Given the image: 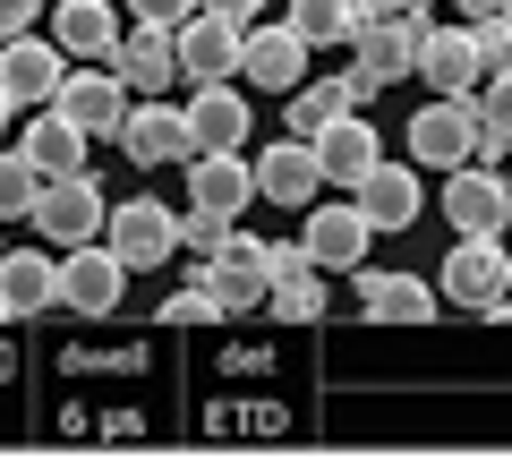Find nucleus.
<instances>
[{
	"label": "nucleus",
	"mask_w": 512,
	"mask_h": 461,
	"mask_svg": "<svg viewBox=\"0 0 512 461\" xmlns=\"http://www.w3.org/2000/svg\"><path fill=\"white\" fill-rule=\"evenodd\" d=\"M427 0H410V9H393V18H359V35H350V52H359V77L367 86H402L410 69H419V35H427Z\"/></svg>",
	"instance_id": "1"
},
{
	"label": "nucleus",
	"mask_w": 512,
	"mask_h": 461,
	"mask_svg": "<svg viewBox=\"0 0 512 461\" xmlns=\"http://www.w3.org/2000/svg\"><path fill=\"white\" fill-rule=\"evenodd\" d=\"M410 163L427 171L478 163V94H436V103L410 111Z\"/></svg>",
	"instance_id": "2"
},
{
	"label": "nucleus",
	"mask_w": 512,
	"mask_h": 461,
	"mask_svg": "<svg viewBox=\"0 0 512 461\" xmlns=\"http://www.w3.org/2000/svg\"><path fill=\"white\" fill-rule=\"evenodd\" d=\"M103 240H111V257H120L128 274H154V265H171V248H180V214H171L163 197H120L103 214Z\"/></svg>",
	"instance_id": "3"
},
{
	"label": "nucleus",
	"mask_w": 512,
	"mask_h": 461,
	"mask_svg": "<svg viewBox=\"0 0 512 461\" xmlns=\"http://www.w3.org/2000/svg\"><path fill=\"white\" fill-rule=\"evenodd\" d=\"M103 188L86 180V171H69V180H43L35 205H26V222L43 231V248H77V240H103Z\"/></svg>",
	"instance_id": "4"
},
{
	"label": "nucleus",
	"mask_w": 512,
	"mask_h": 461,
	"mask_svg": "<svg viewBox=\"0 0 512 461\" xmlns=\"http://www.w3.org/2000/svg\"><path fill=\"white\" fill-rule=\"evenodd\" d=\"M239 43H248V18H222V9H188L171 26V52H180L188 86H214V77H239Z\"/></svg>",
	"instance_id": "5"
},
{
	"label": "nucleus",
	"mask_w": 512,
	"mask_h": 461,
	"mask_svg": "<svg viewBox=\"0 0 512 461\" xmlns=\"http://www.w3.org/2000/svg\"><path fill=\"white\" fill-rule=\"evenodd\" d=\"M111 146H120V154H128V163H137V171L188 163V103H163V94H137Z\"/></svg>",
	"instance_id": "6"
},
{
	"label": "nucleus",
	"mask_w": 512,
	"mask_h": 461,
	"mask_svg": "<svg viewBox=\"0 0 512 461\" xmlns=\"http://www.w3.org/2000/svg\"><path fill=\"white\" fill-rule=\"evenodd\" d=\"M436 291L453 299V308H487V299H504L512 291V248L504 240H470V231H453V257H444V274H436Z\"/></svg>",
	"instance_id": "7"
},
{
	"label": "nucleus",
	"mask_w": 512,
	"mask_h": 461,
	"mask_svg": "<svg viewBox=\"0 0 512 461\" xmlns=\"http://www.w3.org/2000/svg\"><path fill=\"white\" fill-rule=\"evenodd\" d=\"M444 222L453 231H470V240H504V222H512V180L487 163H461L444 171Z\"/></svg>",
	"instance_id": "8"
},
{
	"label": "nucleus",
	"mask_w": 512,
	"mask_h": 461,
	"mask_svg": "<svg viewBox=\"0 0 512 461\" xmlns=\"http://www.w3.org/2000/svg\"><path fill=\"white\" fill-rule=\"evenodd\" d=\"M248 137H256V111H248V94L231 77L188 86V154H239Z\"/></svg>",
	"instance_id": "9"
},
{
	"label": "nucleus",
	"mask_w": 512,
	"mask_h": 461,
	"mask_svg": "<svg viewBox=\"0 0 512 461\" xmlns=\"http://www.w3.org/2000/svg\"><path fill=\"white\" fill-rule=\"evenodd\" d=\"M128 103H137V94L120 86V69H111V60H86V69H69V77H60V94H52V111H69L86 137H120Z\"/></svg>",
	"instance_id": "10"
},
{
	"label": "nucleus",
	"mask_w": 512,
	"mask_h": 461,
	"mask_svg": "<svg viewBox=\"0 0 512 461\" xmlns=\"http://www.w3.org/2000/svg\"><path fill=\"white\" fill-rule=\"evenodd\" d=\"M367 240H376V222L359 214V197H350V205H308L299 248H308L316 274H359V265H367Z\"/></svg>",
	"instance_id": "11"
},
{
	"label": "nucleus",
	"mask_w": 512,
	"mask_h": 461,
	"mask_svg": "<svg viewBox=\"0 0 512 461\" xmlns=\"http://www.w3.org/2000/svg\"><path fill=\"white\" fill-rule=\"evenodd\" d=\"M256 197H265V205H291V214H308V205L325 197V163H316L308 137H274V146H256Z\"/></svg>",
	"instance_id": "12"
},
{
	"label": "nucleus",
	"mask_w": 512,
	"mask_h": 461,
	"mask_svg": "<svg viewBox=\"0 0 512 461\" xmlns=\"http://www.w3.org/2000/svg\"><path fill=\"white\" fill-rule=\"evenodd\" d=\"M205 291H214V316H256V308H265V291H274V265H265V240L231 231V248H222V257L205 265Z\"/></svg>",
	"instance_id": "13"
},
{
	"label": "nucleus",
	"mask_w": 512,
	"mask_h": 461,
	"mask_svg": "<svg viewBox=\"0 0 512 461\" xmlns=\"http://www.w3.org/2000/svg\"><path fill=\"white\" fill-rule=\"evenodd\" d=\"M120 282H128V265L111 257V240H77V248H60V308H77V316H111V308H120Z\"/></svg>",
	"instance_id": "14"
},
{
	"label": "nucleus",
	"mask_w": 512,
	"mask_h": 461,
	"mask_svg": "<svg viewBox=\"0 0 512 461\" xmlns=\"http://www.w3.org/2000/svg\"><path fill=\"white\" fill-rule=\"evenodd\" d=\"M239 77H248V86H265V94H291L299 77H308V35H299L291 18L248 26V43H239Z\"/></svg>",
	"instance_id": "15"
},
{
	"label": "nucleus",
	"mask_w": 512,
	"mask_h": 461,
	"mask_svg": "<svg viewBox=\"0 0 512 461\" xmlns=\"http://www.w3.org/2000/svg\"><path fill=\"white\" fill-rule=\"evenodd\" d=\"M60 77H69V52H60L52 35H9L0 43V86H9L18 111H43L60 94Z\"/></svg>",
	"instance_id": "16"
},
{
	"label": "nucleus",
	"mask_w": 512,
	"mask_h": 461,
	"mask_svg": "<svg viewBox=\"0 0 512 461\" xmlns=\"http://www.w3.org/2000/svg\"><path fill=\"white\" fill-rule=\"evenodd\" d=\"M419 86H436V94H478L487 86V60H478V43H470V26H427L419 35Z\"/></svg>",
	"instance_id": "17"
},
{
	"label": "nucleus",
	"mask_w": 512,
	"mask_h": 461,
	"mask_svg": "<svg viewBox=\"0 0 512 461\" xmlns=\"http://www.w3.org/2000/svg\"><path fill=\"white\" fill-rule=\"evenodd\" d=\"M188 205L239 222L256 205V163H248V154H188Z\"/></svg>",
	"instance_id": "18"
},
{
	"label": "nucleus",
	"mask_w": 512,
	"mask_h": 461,
	"mask_svg": "<svg viewBox=\"0 0 512 461\" xmlns=\"http://www.w3.org/2000/svg\"><path fill=\"white\" fill-rule=\"evenodd\" d=\"M308 146H316V163H325V180H333V188H359L367 171L384 163V137L367 129L359 111H342V120H325V129H316Z\"/></svg>",
	"instance_id": "19"
},
{
	"label": "nucleus",
	"mask_w": 512,
	"mask_h": 461,
	"mask_svg": "<svg viewBox=\"0 0 512 461\" xmlns=\"http://www.w3.org/2000/svg\"><path fill=\"white\" fill-rule=\"evenodd\" d=\"M350 197H359V214L376 222V231H410L419 205H427V188H419V163H376Z\"/></svg>",
	"instance_id": "20"
},
{
	"label": "nucleus",
	"mask_w": 512,
	"mask_h": 461,
	"mask_svg": "<svg viewBox=\"0 0 512 461\" xmlns=\"http://www.w3.org/2000/svg\"><path fill=\"white\" fill-rule=\"evenodd\" d=\"M111 69H120L128 94H163L180 86V52H171V26H128L120 52H111Z\"/></svg>",
	"instance_id": "21"
},
{
	"label": "nucleus",
	"mask_w": 512,
	"mask_h": 461,
	"mask_svg": "<svg viewBox=\"0 0 512 461\" xmlns=\"http://www.w3.org/2000/svg\"><path fill=\"white\" fill-rule=\"evenodd\" d=\"M367 94H376V86H367L359 69H350V77H325V86H316V77H299V86L282 94V120H291V137H316L325 120H342V111H359Z\"/></svg>",
	"instance_id": "22"
},
{
	"label": "nucleus",
	"mask_w": 512,
	"mask_h": 461,
	"mask_svg": "<svg viewBox=\"0 0 512 461\" xmlns=\"http://www.w3.org/2000/svg\"><path fill=\"white\" fill-rule=\"evenodd\" d=\"M359 308L376 316V325H427V316L444 308V291L419 282V274H367L359 265Z\"/></svg>",
	"instance_id": "23"
},
{
	"label": "nucleus",
	"mask_w": 512,
	"mask_h": 461,
	"mask_svg": "<svg viewBox=\"0 0 512 461\" xmlns=\"http://www.w3.org/2000/svg\"><path fill=\"white\" fill-rule=\"evenodd\" d=\"M18 146H26V163H35L43 180H69V171H86V146H94V137L77 129L69 111H52V103H43L35 120H26V137H18Z\"/></svg>",
	"instance_id": "24"
},
{
	"label": "nucleus",
	"mask_w": 512,
	"mask_h": 461,
	"mask_svg": "<svg viewBox=\"0 0 512 461\" xmlns=\"http://www.w3.org/2000/svg\"><path fill=\"white\" fill-rule=\"evenodd\" d=\"M0 299H9V316L60 308V265H52V248H0Z\"/></svg>",
	"instance_id": "25"
},
{
	"label": "nucleus",
	"mask_w": 512,
	"mask_h": 461,
	"mask_svg": "<svg viewBox=\"0 0 512 461\" xmlns=\"http://www.w3.org/2000/svg\"><path fill=\"white\" fill-rule=\"evenodd\" d=\"M52 43L69 60H111L120 52V9H111V0H60L52 9Z\"/></svg>",
	"instance_id": "26"
},
{
	"label": "nucleus",
	"mask_w": 512,
	"mask_h": 461,
	"mask_svg": "<svg viewBox=\"0 0 512 461\" xmlns=\"http://www.w3.org/2000/svg\"><path fill=\"white\" fill-rule=\"evenodd\" d=\"M461 26H470V43H478V60H487V77H512V9L470 0V9H461Z\"/></svg>",
	"instance_id": "27"
},
{
	"label": "nucleus",
	"mask_w": 512,
	"mask_h": 461,
	"mask_svg": "<svg viewBox=\"0 0 512 461\" xmlns=\"http://www.w3.org/2000/svg\"><path fill=\"white\" fill-rule=\"evenodd\" d=\"M291 26L308 35V52L316 43H350L359 35V0H291Z\"/></svg>",
	"instance_id": "28"
},
{
	"label": "nucleus",
	"mask_w": 512,
	"mask_h": 461,
	"mask_svg": "<svg viewBox=\"0 0 512 461\" xmlns=\"http://www.w3.org/2000/svg\"><path fill=\"white\" fill-rule=\"evenodd\" d=\"M265 308H274L282 325H316V316H325V274H316V265H299V274H282L274 291H265Z\"/></svg>",
	"instance_id": "29"
},
{
	"label": "nucleus",
	"mask_w": 512,
	"mask_h": 461,
	"mask_svg": "<svg viewBox=\"0 0 512 461\" xmlns=\"http://www.w3.org/2000/svg\"><path fill=\"white\" fill-rule=\"evenodd\" d=\"M487 154H512V77H487L478 86V163Z\"/></svg>",
	"instance_id": "30"
},
{
	"label": "nucleus",
	"mask_w": 512,
	"mask_h": 461,
	"mask_svg": "<svg viewBox=\"0 0 512 461\" xmlns=\"http://www.w3.org/2000/svg\"><path fill=\"white\" fill-rule=\"evenodd\" d=\"M35 188H43V171L26 163V146H18V154H0V222H18L26 205H35Z\"/></svg>",
	"instance_id": "31"
},
{
	"label": "nucleus",
	"mask_w": 512,
	"mask_h": 461,
	"mask_svg": "<svg viewBox=\"0 0 512 461\" xmlns=\"http://www.w3.org/2000/svg\"><path fill=\"white\" fill-rule=\"evenodd\" d=\"M180 248L214 265L222 248H231V214H197V205H188V214H180Z\"/></svg>",
	"instance_id": "32"
},
{
	"label": "nucleus",
	"mask_w": 512,
	"mask_h": 461,
	"mask_svg": "<svg viewBox=\"0 0 512 461\" xmlns=\"http://www.w3.org/2000/svg\"><path fill=\"white\" fill-rule=\"evenodd\" d=\"M205 316H214V291H205V274H197V282H180V291L163 299V325H205Z\"/></svg>",
	"instance_id": "33"
},
{
	"label": "nucleus",
	"mask_w": 512,
	"mask_h": 461,
	"mask_svg": "<svg viewBox=\"0 0 512 461\" xmlns=\"http://www.w3.org/2000/svg\"><path fill=\"white\" fill-rule=\"evenodd\" d=\"M188 9H197V0H128V18H137V26H180Z\"/></svg>",
	"instance_id": "34"
},
{
	"label": "nucleus",
	"mask_w": 512,
	"mask_h": 461,
	"mask_svg": "<svg viewBox=\"0 0 512 461\" xmlns=\"http://www.w3.org/2000/svg\"><path fill=\"white\" fill-rule=\"evenodd\" d=\"M35 18H43V0H0V43H9V35H26Z\"/></svg>",
	"instance_id": "35"
},
{
	"label": "nucleus",
	"mask_w": 512,
	"mask_h": 461,
	"mask_svg": "<svg viewBox=\"0 0 512 461\" xmlns=\"http://www.w3.org/2000/svg\"><path fill=\"white\" fill-rule=\"evenodd\" d=\"M265 265H274V282H282V274H299V265H308V248H299V240H265Z\"/></svg>",
	"instance_id": "36"
},
{
	"label": "nucleus",
	"mask_w": 512,
	"mask_h": 461,
	"mask_svg": "<svg viewBox=\"0 0 512 461\" xmlns=\"http://www.w3.org/2000/svg\"><path fill=\"white\" fill-rule=\"evenodd\" d=\"M197 9H222V18H256L265 0H197Z\"/></svg>",
	"instance_id": "37"
},
{
	"label": "nucleus",
	"mask_w": 512,
	"mask_h": 461,
	"mask_svg": "<svg viewBox=\"0 0 512 461\" xmlns=\"http://www.w3.org/2000/svg\"><path fill=\"white\" fill-rule=\"evenodd\" d=\"M393 9H410V0H359V18H393Z\"/></svg>",
	"instance_id": "38"
},
{
	"label": "nucleus",
	"mask_w": 512,
	"mask_h": 461,
	"mask_svg": "<svg viewBox=\"0 0 512 461\" xmlns=\"http://www.w3.org/2000/svg\"><path fill=\"white\" fill-rule=\"evenodd\" d=\"M9 111H18V103H9V86H0V129H9Z\"/></svg>",
	"instance_id": "39"
},
{
	"label": "nucleus",
	"mask_w": 512,
	"mask_h": 461,
	"mask_svg": "<svg viewBox=\"0 0 512 461\" xmlns=\"http://www.w3.org/2000/svg\"><path fill=\"white\" fill-rule=\"evenodd\" d=\"M0 325H9V299H0Z\"/></svg>",
	"instance_id": "40"
},
{
	"label": "nucleus",
	"mask_w": 512,
	"mask_h": 461,
	"mask_svg": "<svg viewBox=\"0 0 512 461\" xmlns=\"http://www.w3.org/2000/svg\"><path fill=\"white\" fill-rule=\"evenodd\" d=\"M504 180H512V154H504Z\"/></svg>",
	"instance_id": "41"
},
{
	"label": "nucleus",
	"mask_w": 512,
	"mask_h": 461,
	"mask_svg": "<svg viewBox=\"0 0 512 461\" xmlns=\"http://www.w3.org/2000/svg\"><path fill=\"white\" fill-rule=\"evenodd\" d=\"M495 9H512V0H495Z\"/></svg>",
	"instance_id": "42"
},
{
	"label": "nucleus",
	"mask_w": 512,
	"mask_h": 461,
	"mask_svg": "<svg viewBox=\"0 0 512 461\" xmlns=\"http://www.w3.org/2000/svg\"><path fill=\"white\" fill-rule=\"evenodd\" d=\"M453 9H470V0H453Z\"/></svg>",
	"instance_id": "43"
}]
</instances>
